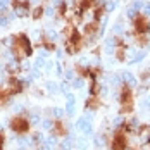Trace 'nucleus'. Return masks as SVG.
I'll use <instances>...</instances> for the list:
<instances>
[{
	"label": "nucleus",
	"mask_w": 150,
	"mask_h": 150,
	"mask_svg": "<svg viewBox=\"0 0 150 150\" xmlns=\"http://www.w3.org/2000/svg\"><path fill=\"white\" fill-rule=\"evenodd\" d=\"M133 109V93L128 86L121 88V110L122 112H129Z\"/></svg>",
	"instance_id": "1"
},
{
	"label": "nucleus",
	"mask_w": 150,
	"mask_h": 150,
	"mask_svg": "<svg viewBox=\"0 0 150 150\" xmlns=\"http://www.w3.org/2000/svg\"><path fill=\"white\" fill-rule=\"evenodd\" d=\"M11 126H12V129H14L16 133H26L28 128H30L28 121L24 119V117H19V116L11 121Z\"/></svg>",
	"instance_id": "2"
},
{
	"label": "nucleus",
	"mask_w": 150,
	"mask_h": 150,
	"mask_svg": "<svg viewBox=\"0 0 150 150\" xmlns=\"http://www.w3.org/2000/svg\"><path fill=\"white\" fill-rule=\"evenodd\" d=\"M126 149V136L122 131H117L112 140V150H124Z\"/></svg>",
	"instance_id": "3"
},
{
	"label": "nucleus",
	"mask_w": 150,
	"mask_h": 150,
	"mask_svg": "<svg viewBox=\"0 0 150 150\" xmlns=\"http://www.w3.org/2000/svg\"><path fill=\"white\" fill-rule=\"evenodd\" d=\"M135 28L138 33H147L149 31V21L143 16H138V17H135Z\"/></svg>",
	"instance_id": "4"
}]
</instances>
